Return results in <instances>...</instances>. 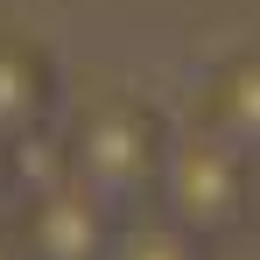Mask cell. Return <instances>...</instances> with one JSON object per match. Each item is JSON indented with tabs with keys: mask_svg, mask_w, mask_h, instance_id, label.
I'll list each match as a JSON object with an SVG mask.
<instances>
[{
	"mask_svg": "<svg viewBox=\"0 0 260 260\" xmlns=\"http://www.w3.org/2000/svg\"><path fill=\"white\" fill-rule=\"evenodd\" d=\"M71 155H78V183L91 197H106L120 218L162 211V176L176 155V127L134 91H99L85 99L71 120Z\"/></svg>",
	"mask_w": 260,
	"mask_h": 260,
	"instance_id": "6da1fadb",
	"label": "cell"
},
{
	"mask_svg": "<svg viewBox=\"0 0 260 260\" xmlns=\"http://www.w3.org/2000/svg\"><path fill=\"white\" fill-rule=\"evenodd\" d=\"M162 211L183 218L204 239H225V232L253 225V155H239L232 141H218L204 127L176 134L169 176H162Z\"/></svg>",
	"mask_w": 260,
	"mask_h": 260,
	"instance_id": "7a4b0ae2",
	"label": "cell"
},
{
	"mask_svg": "<svg viewBox=\"0 0 260 260\" xmlns=\"http://www.w3.org/2000/svg\"><path fill=\"white\" fill-rule=\"evenodd\" d=\"M120 225L127 218L106 197H91L85 183H63L36 204H14V232H21L28 260H113Z\"/></svg>",
	"mask_w": 260,
	"mask_h": 260,
	"instance_id": "3957f363",
	"label": "cell"
},
{
	"mask_svg": "<svg viewBox=\"0 0 260 260\" xmlns=\"http://www.w3.org/2000/svg\"><path fill=\"white\" fill-rule=\"evenodd\" d=\"M56 120V56L36 36L0 28V141Z\"/></svg>",
	"mask_w": 260,
	"mask_h": 260,
	"instance_id": "277c9868",
	"label": "cell"
},
{
	"mask_svg": "<svg viewBox=\"0 0 260 260\" xmlns=\"http://www.w3.org/2000/svg\"><path fill=\"white\" fill-rule=\"evenodd\" d=\"M190 127L218 134V141H232L239 155L260 162V49L225 56L211 78L197 85V120H190Z\"/></svg>",
	"mask_w": 260,
	"mask_h": 260,
	"instance_id": "5b68a950",
	"label": "cell"
},
{
	"mask_svg": "<svg viewBox=\"0 0 260 260\" xmlns=\"http://www.w3.org/2000/svg\"><path fill=\"white\" fill-rule=\"evenodd\" d=\"M63 183H78V155H71V134L56 120L36 127V134L0 141V190H7V204H36V197L63 190Z\"/></svg>",
	"mask_w": 260,
	"mask_h": 260,
	"instance_id": "8992f818",
	"label": "cell"
},
{
	"mask_svg": "<svg viewBox=\"0 0 260 260\" xmlns=\"http://www.w3.org/2000/svg\"><path fill=\"white\" fill-rule=\"evenodd\" d=\"M113 260H211V239H204V232H190V225L169 218V211H141V218L120 225Z\"/></svg>",
	"mask_w": 260,
	"mask_h": 260,
	"instance_id": "52a82bcc",
	"label": "cell"
},
{
	"mask_svg": "<svg viewBox=\"0 0 260 260\" xmlns=\"http://www.w3.org/2000/svg\"><path fill=\"white\" fill-rule=\"evenodd\" d=\"M0 260H28V246H21V232H14V218L0 225Z\"/></svg>",
	"mask_w": 260,
	"mask_h": 260,
	"instance_id": "ba28073f",
	"label": "cell"
},
{
	"mask_svg": "<svg viewBox=\"0 0 260 260\" xmlns=\"http://www.w3.org/2000/svg\"><path fill=\"white\" fill-rule=\"evenodd\" d=\"M253 225H260V162H253Z\"/></svg>",
	"mask_w": 260,
	"mask_h": 260,
	"instance_id": "9c48e42d",
	"label": "cell"
}]
</instances>
